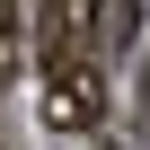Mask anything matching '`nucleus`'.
<instances>
[{
  "label": "nucleus",
  "instance_id": "2",
  "mask_svg": "<svg viewBox=\"0 0 150 150\" xmlns=\"http://www.w3.org/2000/svg\"><path fill=\"white\" fill-rule=\"evenodd\" d=\"M141 44V0H88V53H132Z\"/></svg>",
  "mask_w": 150,
  "mask_h": 150
},
{
  "label": "nucleus",
  "instance_id": "1",
  "mask_svg": "<svg viewBox=\"0 0 150 150\" xmlns=\"http://www.w3.org/2000/svg\"><path fill=\"white\" fill-rule=\"evenodd\" d=\"M44 124H62V132L106 124V80H97V53H71L62 35L44 44Z\"/></svg>",
  "mask_w": 150,
  "mask_h": 150
},
{
  "label": "nucleus",
  "instance_id": "4",
  "mask_svg": "<svg viewBox=\"0 0 150 150\" xmlns=\"http://www.w3.org/2000/svg\"><path fill=\"white\" fill-rule=\"evenodd\" d=\"M141 115H150V53H141Z\"/></svg>",
  "mask_w": 150,
  "mask_h": 150
},
{
  "label": "nucleus",
  "instance_id": "3",
  "mask_svg": "<svg viewBox=\"0 0 150 150\" xmlns=\"http://www.w3.org/2000/svg\"><path fill=\"white\" fill-rule=\"evenodd\" d=\"M9 62H18V18H9V0H0V80H9Z\"/></svg>",
  "mask_w": 150,
  "mask_h": 150
}]
</instances>
